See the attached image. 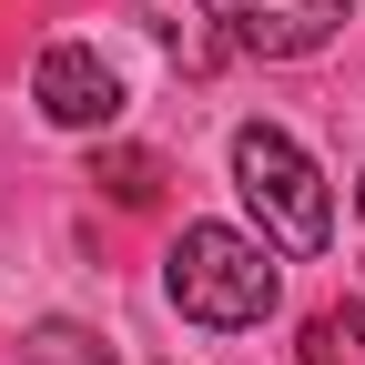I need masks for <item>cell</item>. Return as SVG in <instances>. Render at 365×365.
Instances as JSON below:
<instances>
[{
    "mask_svg": "<svg viewBox=\"0 0 365 365\" xmlns=\"http://www.w3.org/2000/svg\"><path fill=\"white\" fill-rule=\"evenodd\" d=\"M163 294H173L182 325L234 335V325H264L284 304V274H274V244L234 234V223H182L173 254H163Z\"/></svg>",
    "mask_w": 365,
    "mask_h": 365,
    "instance_id": "cell-1",
    "label": "cell"
},
{
    "mask_svg": "<svg viewBox=\"0 0 365 365\" xmlns=\"http://www.w3.org/2000/svg\"><path fill=\"white\" fill-rule=\"evenodd\" d=\"M234 193L254 203V223H264L274 254H325L335 244V193H325L314 153L284 122H244L234 132Z\"/></svg>",
    "mask_w": 365,
    "mask_h": 365,
    "instance_id": "cell-2",
    "label": "cell"
},
{
    "mask_svg": "<svg viewBox=\"0 0 365 365\" xmlns=\"http://www.w3.org/2000/svg\"><path fill=\"white\" fill-rule=\"evenodd\" d=\"M345 21H355V0H234L223 11L234 51H254V61H314Z\"/></svg>",
    "mask_w": 365,
    "mask_h": 365,
    "instance_id": "cell-4",
    "label": "cell"
},
{
    "mask_svg": "<svg viewBox=\"0 0 365 365\" xmlns=\"http://www.w3.org/2000/svg\"><path fill=\"white\" fill-rule=\"evenodd\" d=\"M21 365H122L91 325H71V314H41V325L21 335Z\"/></svg>",
    "mask_w": 365,
    "mask_h": 365,
    "instance_id": "cell-6",
    "label": "cell"
},
{
    "mask_svg": "<svg viewBox=\"0 0 365 365\" xmlns=\"http://www.w3.org/2000/svg\"><path fill=\"white\" fill-rule=\"evenodd\" d=\"M31 102H41L51 132H112L122 122V71L91 51V41H51L41 71H31Z\"/></svg>",
    "mask_w": 365,
    "mask_h": 365,
    "instance_id": "cell-3",
    "label": "cell"
},
{
    "mask_svg": "<svg viewBox=\"0 0 365 365\" xmlns=\"http://www.w3.org/2000/svg\"><path fill=\"white\" fill-rule=\"evenodd\" d=\"M143 31H153V41H163V51H173L182 71H193V81H203L223 51H234V31H223V21L203 11V0H143Z\"/></svg>",
    "mask_w": 365,
    "mask_h": 365,
    "instance_id": "cell-5",
    "label": "cell"
},
{
    "mask_svg": "<svg viewBox=\"0 0 365 365\" xmlns=\"http://www.w3.org/2000/svg\"><path fill=\"white\" fill-rule=\"evenodd\" d=\"M355 213H365V173H355Z\"/></svg>",
    "mask_w": 365,
    "mask_h": 365,
    "instance_id": "cell-10",
    "label": "cell"
},
{
    "mask_svg": "<svg viewBox=\"0 0 365 365\" xmlns=\"http://www.w3.org/2000/svg\"><path fill=\"white\" fill-rule=\"evenodd\" d=\"M91 182H102L112 203H163V163H153V153H102Z\"/></svg>",
    "mask_w": 365,
    "mask_h": 365,
    "instance_id": "cell-7",
    "label": "cell"
},
{
    "mask_svg": "<svg viewBox=\"0 0 365 365\" xmlns=\"http://www.w3.org/2000/svg\"><path fill=\"white\" fill-rule=\"evenodd\" d=\"M294 355H304V365H345V325H335V314H314V325L294 335Z\"/></svg>",
    "mask_w": 365,
    "mask_h": 365,
    "instance_id": "cell-8",
    "label": "cell"
},
{
    "mask_svg": "<svg viewBox=\"0 0 365 365\" xmlns=\"http://www.w3.org/2000/svg\"><path fill=\"white\" fill-rule=\"evenodd\" d=\"M335 325H345V335H355V345H365V294H355V304H345V314H335Z\"/></svg>",
    "mask_w": 365,
    "mask_h": 365,
    "instance_id": "cell-9",
    "label": "cell"
}]
</instances>
